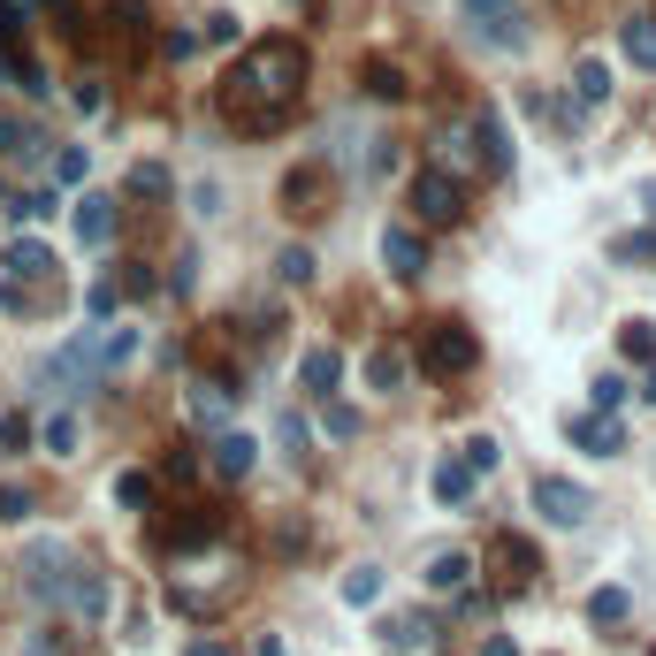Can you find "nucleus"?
Listing matches in <instances>:
<instances>
[{
    "label": "nucleus",
    "instance_id": "f257e3e1",
    "mask_svg": "<svg viewBox=\"0 0 656 656\" xmlns=\"http://www.w3.org/2000/svg\"><path fill=\"white\" fill-rule=\"evenodd\" d=\"M298 92H306V39H253L229 76H222V92H214V107H222V123L245 137H275L290 115H298Z\"/></svg>",
    "mask_w": 656,
    "mask_h": 656
},
{
    "label": "nucleus",
    "instance_id": "f03ea898",
    "mask_svg": "<svg viewBox=\"0 0 656 656\" xmlns=\"http://www.w3.org/2000/svg\"><path fill=\"white\" fill-rule=\"evenodd\" d=\"M459 31L481 54H526V47H534L526 0H459Z\"/></svg>",
    "mask_w": 656,
    "mask_h": 656
},
{
    "label": "nucleus",
    "instance_id": "7ed1b4c3",
    "mask_svg": "<svg viewBox=\"0 0 656 656\" xmlns=\"http://www.w3.org/2000/svg\"><path fill=\"white\" fill-rule=\"evenodd\" d=\"M412 359H420V375H443V382H459L481 367V336L465 321H428L412 336Z\"/></svg>",
    "mask_w": 656,
    "mask_h": 656
},
{
    "label": "nucleus",
    "instance_id": "20e7f679",
    "mask_svg": "<svg viewBox=\"0 0 656 656\" xmlns=\"http://www.w3.org/2000/svg\"><path fill=\"white\" fill-rule=\"evenodd\" d=\"M404 198H412V229H451V222L465 214V184L443 176V168H428V161L412 168V192Z\"/></svg>",
    "mask_w": 656,
    "mask_h": 656
},
{
    "label": "nucleus",
    "instance_id": "39448f33",
    "mask_svg": "<svg viewBox=\"0 0 656 656\" xmlns=\"http://www.w3.org/2000/svg\"><path fill=\"white\" fill-rule=\"evenodd\" d=\"M69 573H76V550H69V542H54V534H39V542L23 550V588H31V603L62 611V588H69Z\"/></svg>",
    "mask_w": 656,
    "mask_h": 656
},
{
    "label": "nucleus",
    "instance_id": "423d86ee",
    "mask_svg": "<svg viewBox=\"0 0 656 656\" xmlns=\"http://www.w3.org/2000/svg\"><path fill=\"white\" fill-rule=\"evenodd\" d=\"M534 512H542V526H557V534H581L595 520V496L581 481H565V473H534Z\"/></svg>",
    "mask_w": 656,
    "mask_h": 656
},
{
    "label": "nucleus",
    "instance_id": "0eeeda50",
    "mask_svg": "<svg viewBox=\"0 0 656 656\" xmlns=\"http://www.w3.org/2000/svg\"><path fill=\"white\" fill-rule=\"evenodd\" d=\"M375 634L390 656H443V618H428V611H390Z\"/></svg>",
    "mask_w": 656,
    "mask_h": 656
},
{
    "label": "nucleus",
    "instance_id": "6e6552de",
    "mask_svg": "<svg viewBox=\"0 0 656 656\" xmlns=\"http://www.w3.org/2000/svg\"><path fill=\"white\" fill-rule=\"evenodd\" d=\"M107 603H115L107 573L76 557V573H69V588H62V618H76V626H100V618H107Z\"/></svg>",
    "mask_w": 656,
    "mask_h": 656
},
{
    "label": "nucleus",
    "instance_id": "1a4fd4ad",
    "mask_svg": "<svg viewBox=\"0 0 656 656\" xmlns=\"http://www.w3.org/2000/svg\"><path fill=\"white\" fill-rule=\"evenodd\" d=\"M382 267H390L397 283H420V275H428V229L390 222V229H382Z\"/></svg>",
    "mask_w": 656,
    "mask_h": 656
},
{
    "label": "nucleus",
    "instance_id": "9d476101",
    "mask_svg": "<svg viewBox=\"0 0 656 656\" xmlns=\"http://www.w3.org/2000/svg\"><path fill=\"white\" fill-rule=\"evenodd\" d=\"M565 443L588 451V459H618L626 451V428H618V412H573L565 420Z\"/></svg>",
    "mask_w": 656,
    "mask_h": 656
},
{
    "label": "nucleus",
    "instance_id": "9b49d317",
    "mask_svg": "<svg viewBox=\"0 0 656 656\" xmlns=\"http://www.w3.org/2000/svg\"><path fill=\"white\" fill-rule=\"evenodd\" d=\"M473 153H481V176H512V131H504V115L496 107H473Z\"/></svg>",
    "mask_w": 656,
    "mask_h": 656
},
{
    "label": "nucleus",
    "instance_id": "f8f14e48",
    "mask_svg": "<svg viewBox=\"0 0 656 656\" xmlns=\"http://www.w3.org/2000/svg\"><path fill=\"white\" fill-rule=\"evenodd\" d=\"M23 283H54V253L39 237H16L0 253V290H23Z\"/></svg>",
    "mask_w": 656,
    "mask_h": 656
},
{
    "label": "nucleus",
    "instance_id": "ddd939ff",
    "mask_svg": "<svg viewBox=\"0 0 656 656\" xmlns=\"http://www.w3.org/2000/svg\"><path fill=\"white\" fill-rule=\"evenodd\" d=\"M153 542L161 550H176V557H192L206 542H222V512H184V520H161L153 526Z\"/></svg>",
    "mask_w": 656,
    "mask_h": 656
},
{
    "label": "nucleus",
    "instance_id": "4468645a",
    "mask_svg": "<svg viewBox=\"0 0 656 656\" xmlns=\"http://www.w3.org/2000/svg\"><path fill=\"white\" fill-rule=\"evenodd\" d=\"M206 459H214V473H222V481H253V465H260V443H253L245 428H214Z\"/></svg>",
    "mask_w": 656,
    "mask_h": 656
},
{
    "label": "nucleus",
    "instance_id": "2eb2a0df",
    "mask_svg": "<svg viewBox=\"0 0 656 656\" xmlns=\"http://www.w3.org/2000/svg\"><path fill=\"white\" fill-rule=\"evenodd\" d=\"M69 222H76V245H84V253H107V245H115V198L107 192H84Z\"/></svg>",
    "mask_w": 656,
    "mask_h": 656
},
{
    "label": "nucleus",
    "instance_id": "dca6fc26",
    "mask_svg": "<svg viewBox=\"0 0 656 656\" xmlns=\"http://www.w3.org/2000/svg\"><path fill=\"white\" fill-rule=\"evenodd\" d=\"M428 168H443V176H481V153H473V131H459V123H451V131L435 137V153H428Z\"/></svg>",
    "mask_w": 656,
    "mask_h": 656
},
{
    "label": "nucleus",
    "instance_id": "f3484780",
    "mask_svg": "<svg viewBox=\"0 0 656 656\" xmlns=\"http://www.w3.org/2000/svg\"><path fill=\"white\" fill-rule=\"evenodd\" d=\"M298 382H306V397H336V382H344V351H336V344H314V351H306V359H298Z\"/></svg>",
    "mask_w": 656,
    "mask_h": 656
},
{
    "label": "nucleus",
    "instance_id": "a211bd4d",
    "mask_svg": "<svg viewBox=\"0 0 656 656\" xmlns=\"http://www.w3.org/2000/svg\"><path fill=\"white\" fill-rule=\"evenodd\" d=\"M237 397H245V390H229V382H214V375H198V382H192V420H198V428H229V412H237Z\"/></svg>",
    "mask_w": 656,
    "mask_h": 656
},
{
    "label": "nucleus",
    "instance_id": "6ab92c4d",
    "mask_svg": "<svg viewBox=\"0 0 656 656\" xmlns=\"http://www.w3.org/2000/svg\"><path fill=\"white\" fill-rule=\"evenodd\" d=\"M137 344H145V336H137V328H92V351H100V375H115V367H131L137 359Z\"/></svg>",
    "mask_w": 656,
    "mask_h": 656
},
{
    "label": "nucleus",
    "instance_id": "aec40b11",
    "mask_svg": "<svg viewBox=\"0 0 656 656\" xmlns=\"http://www.w3.org/2000/svg\"><path fill=\"white\" fill-rule=\"evenodd\" d=\"M420 581H428V588H435V595H459L465 581H473V557H465V550H435Z\"/></svg>",
    "mask_w": 656,
    "mask_h": 656
},
{
    "label": "nucleus",
    "instance_id": "412c9836",
    "mask_svg": "<svg viewBox=\"0 0 656 656\" xmlns=\"http://www.w3.org/2000/svg\"><path fill=\"white\" fill-rule=\"evenodd\" d=\"M435 504H443V512H465V504H473V465L465 459L435 465Z\"/></svg>",
    "mask_w": 656,
    "mask_h": 656
},
{
    "label": "nucleus",
    "instance_id": "4be33fe9",
    "mask_svg": "<svg viewBox=\"0 0 656 656\" xmlns=\"http://www.w3.org/2000/svg\"><path fill=\"white\" fill-rule=\"evenodd\" d=\"M618 47H626V62H634V69H649V76H656V16H626V23H618Z\"/></svg>",
    "mask_w": 656,
    "mask_h": 656
},
{
    "label": "nucleus",
    "instance_id": "5701e85b",
    "mask_svg": "<svg viewBox=\"0 0 656 656\" xmlns=\"http://www.w3.org/2000/svg\"><path fill=\"white\" fill-rule=\"evenodd\" d=\"M359 92H367V100H382V107H397V100H404V69L375 54V62L359 69Z\"/></svg>",
    "mask_w": 656,
    "mask_h": 656
},
{
    "label": "nucleus",
    "instance_id": "b1692460",
    "mask_svg": "<svg viewBox=\"0 0 656 656\" xmlns=\"http://www.w3.org/2000/svg\"><path fill=\"white\" fill-rule=\"evenodd\" d=\"M573 100H581V107H603V100H611V62H603V54H581V69H573Z\"/></svg>",
    "mask_w": 656,
    "mask_h": 656
},
{
    "label": "nucleus",
    "instance_id": "393cba45",
    "mask_svg": "<svg viewBox=\"0 0 656 656\" xmlns=\"http://www.w3.org/2000/svg\"><path fill=\"white\" fill-rule=\"evenodd\" d=\"M336 595H344L351 611H367V603H382V565H351V573L336 581Z\"/></svg>",
    "mask_w": 656,
    "mask_h": 656
},
{
    "label": "nucleus",
    "instance_id": "a878e982",
    "mask_svg": "<svg viewBox=\"0 0 656 656\" xmlns=\"http://www.w3.org/2000/svg\"><path fill=\"white\" fill-rule=\"evenodd\" d=\"M39 443H47L54 459H76V412H47V420H39Z\"/></svg>",
    "mask_w": 656,
    "mask_h": 656
},
{
    "label": "nucleus",
    "instance_id": "bb28decb",
    "mask_svg": "<svg viewBox=\"0 0 656 656\" xmlns=\"http://www.w3.org/2000/svg\"><path fill=\"white\" fill-rule=\"evenodd\" d=\"M459 459L473 465V481H489V473L504 465V443H496V435H465V443H459Z\"/></svg>",
    "mask_w": 656,
    "mask_h": 656
},
{
    "label": "nucleus",
    "instance_id": "cd10ccee",
    "mask_svg": "<svg viewBox=\"0 0 656 656\" xmlns=\"http://www.w3.org/2000/svg\"><path fill=\"white\" fill-rule=\"evenodd\" d=\"M588 618H595V626H626V618H634V595H626V588H595L588 595Z\"/></svg>",
    "mask_w": 656,
    "mask_h": 656
},
{
    "label": "nucleus",
    "instance_id": "c85d7f7f",
    "mask_svg": "<svg viewBox=\"0 0 656 656\" xmlns=\"http://www.w3.org/2000/svg\"><path fill=\"white\" fill-rule=\"evenodd\" d=\"M115 504H123V512H153V473H115Z\"/></svg>",
    "mask_w": 656,
    "mask_h": 656
},
{
    "label": "nucleus",
    "instance_id": "c756f323",
    "mask_svg": "<svg viewBox=\"0 0 656 656\" xmlns=\"http://www.w3.org/2000/svg\"><path fill=\"white\" fill-rule=\"evenodd\" d=\"M314 198H321V168H306V176H290V184H283V206H290V214H321Z\"/></svg>",
    "mask_w": 656,
    "mask_h": 656
},
{
    "label": "nucleus",
    "instance_id": "7c9ffc66",
    "mask_svg": "<svg viewBox=\"0 0 656 656\" xmlns=\"http://www.w3.org/2000/svg\"><path fill=\"white\" fill-rule=\"evenodd\" d=\"M275 275H283L290 290H306V283H314V253H306V245H283V253H275Z\"/></svg>",
    "mask_w": 656,
    "mask_h": 656
},
{
    "label": "nucleus",
    "instance_id": "2f4dec72",
    "mask_svg": "<svg viewBox=\"0 0 656 656\" xmlns=\"http://www.w3.org/2000/svg\"><path fill=\"white\" fill-rule=\"evenodd\" d=\"M496 557H504V573H512V588H526V573H534V550H526L520 534H496Z\"/></svg>",
    "mask_w": 656,
    "mask_h": 656
},
{
    "label": "nucleus",
    "instance_id": "473e14b6",
    "mask_svg": "<svg viewBox=\"0 0 656 656\" xmlns=\"http://www.w3.org/2000/svg\"><path fill=\"white\" fill-rule=\"evenodd\" d=\"M115 306H123V283H115V275H100V283L84 290V314H92V321H115Z\"/></svg>",
    "mask_w": 656,
    "mask_h": 656
},
{
    "label": "nucleus",
    "instance_id": "72a5a7b5",
    "mask_svg": "<svg viewBox=\"0 0 656 656\" xmlns=\"http://www.w3.org/2000/svg\"><path fill=\"white\" fill-rule=\"evenodd\" d=\"M131 192L137 198H168V192H176V176H168L161 161H137V168H131Z\"/></svg>",
    "mask_w": 656,
    "mask_h": 656
},
{
    "label": "nucleus",
    "instance_id": "f704fd0d",
    "mask_svg": "<svg viewBox=\"0 0 656 656\" xmlns=\"http://www.w3.org/2000/svg\"><path fill=\"white\" fill-rule=\"evenodd\" d=\"M618 351L642 359V367H656V328L649 321H626V328H618Z\"/></svg>",
    "mask_w": 656,
    "mask_h": 656
},
{
    "label": "nucleus",
    "instance_id": "c9c22d12",
    "mask_svg": "<svg viewBox=\"0 0 656 656\" xmlns=\"http://www.w3.org/2000/svg\"><path fill=\"white\" fill-rule=\"evenodd\" d=\"M367 375H375V390H404V351H390V344H382V351L367 359Z\"/></svg>",
    "mask_w": 656,
    "mask_h": 656
},
{
    "label": "nucleus",
    "instance_id": "e433bc0d",
    "mask_svg": "<svg viewBox=\"0 0 656 656\" xmlns=\"http://www.w3.org/2000/svg\"><path fill=\"white\" fill-rule=\"evenodd\" d=\"M84 176H92V153H84V145H62V153H54V184H84Z\"/></svg>",
    "mask_w": 656,
    "mask_h": 656
},
{
    "label": "nucleus",
    "instance_id": "4c0bfd02",
    "mask_svg": "<svg viewBox=\"0 0 656 656\" xmlns=\"http://www.w3.org/2000/svg\"><path fill=\"white\" fill-rule=\"evenodd\" d=\"M275 443H283V459H306V443H314V435H306V420H298V412H283V420H275Z\"/></svg>",
    "mask_w": 656,
    "mask_h": 656
},
{
    "label": "nucleus",
    "instance_id": "58836bf2",
    "mask_svg": "<svg viewBox=\"0 0 656 656\" xmlns=\"http://www.w3.org/2000/svg\"><path fill=\"white\" fill-rule=\"evenodd\" d=\"M321 428H328V435H336V443H351V435H359V404H336V397H328Z\"/></svg>",
    "mask_w": 656,
    "mask_h": 656
},
{
    "label": "nucleus",
    "instance_id": "ea45409f",
    "mask_svg": "<svg viewBox=\"0 0 656 656\" xmlns=\"http://www.w3.org/2000/svg\"><path fill=\"white\" fill-rule=\"evenodd\" d=\"M0 520H8V526L31 520V489H23V481H0Z\"/></svg>",
    "mask_w": 656,
    "mask_h": 656
},
{
    "label": "nucleus",
    "instance_id": "a19ab883",
    "mask_svg": "<svg viewBox=\"0 0 656 656\" xmlns=\"http://www.w3.org/2000/svg\"><path fill=\"white\" fill-rule=\"evenodd\" d=\"M8 214H16V222H47V214H54V192H16Z\"/></svg>",
    "mask_w": 656,
    "mask_h": 656
},
{
    "label": "nucleus",
    "instance_id": "79ce46f5",
    "mask_svg": "<svg viewBox=\"0 0 656 656\" xmlns=\"http://www.w3.org/2000/svg\"><path fill=\"white\" fill-rule=\"evenodd\" d=\"M595 412H618V404H626V397H634V390H626V375H595Z\"/></svg>",
    "mask_w": 656,
    "mask_h": 656
},
{
    "label": "nucleus",
    "instance_id": "37998d69",
    "mask_svg": "<svg viewBox=\"0 0 656 656\" xmlns=\"http://www.w3.org/2000/svg\"><path fill=\"white\" fill-rule=\"evenodd\" d=\"M198 47H237V16H229V8H214V16H206V31H198Z\"/></svg>",
    "mask_w": 656,
    "mask_h": 656
},
{
    "label": "nucleus",
    "instance_id": "c03bdc74",
    "mask_svg": "<svg viewBox=\"0 0 656 656\" xmlns=\"http://www.w3.org/2000/svg\"><path fill=\"white\" fill-rule=\"evenodd\" d=\"M31 435H39V428H31L23 412H0V451H31Z\"/></svg>",
    "mask_w": 656,
    "mask_h": 656
},
{
    "label": "nucleus",
    "instance_id": "a18cd8bd",
    "mask_svg": "<svg viewBox=\"0 0 656 656\" xmlns=\"http://www.w3.org/2000/svg\"><path fill=\"white\" fill-rule=\"evenodd\" d=\"M161 54H168V62H192V54H198V31H161Z\"/></svg>",
    "mask_w": 656,
    "mask_h": 656
},
{
    "label": "nucleus",
    "instance_id": "49530a36",
    "mask_svg": "<svg viewBox=\"0 0 656 656\" xmlns=\"http://www.w3.org/2000/svg\"><path fill=\"white\" fill-rule=\"evenodd\" d=\"M107 107V92H100V76H76V115H100Z\"/></svg>",
    "mask_w": 656,
    "mask_h": 656
},
{
    "label": "nucleus",
    "instance_id": "de8ad7c7",
    "mask_svg": "<svg viewBox=\"0 0 656 656\" xmlns=\"http://www.w3.org/2000/svg\"><path fill=\"white\" fill-rule=\"evenodd\" d=\"M184 656H229V642H222V634H198V642H192Z\"/></svg>",
    "mask_w": 656,
    "mask_h": 656
},
{
    "label": "nucleus",
    "instance_id": "09e8293b",
    "mask_svg": "<svg viewBox=\"0 0 656 656\" xmlns=\"http://www.w3.org/2000/svg\"><path fill=\"white\" fill-rule=\"evenodd\" d=\"M481 656H520V642H512V634H489V642H481Z\"/></svg>",
    "mask_w": 656,
    "mask_h": 656
},
{
    "label": "nucleus",
    "instance_id": "8fccbe9b",
    "mask_svg": "<svg viewBox=\"0 0 656 656\" xmlns=\"http://www.w3.org/2000/svg\"><path fill=\"white\" fill-rule=\"evenodd\" d=\"M253 656H290V649H283V634H260V642H253Z\"/></svg>",
    "mask_w": 656,
    "mask_h": 656
},
{
    "label": "nucleus",
    "instance_id": "3c124183",
    "mask_svg": "<svg viewBox=\"0 0 656 656\" xmlns=\"http://www.w3.org/2000/svg\"><path fill=\"white\" fill-rule=\"evenodd\" d=\"M642 206H649V222H656V184H649V192H642Z\"/></svg>",
    "mask_w": 656,
    "mask_h": 656
}]
</instances>
